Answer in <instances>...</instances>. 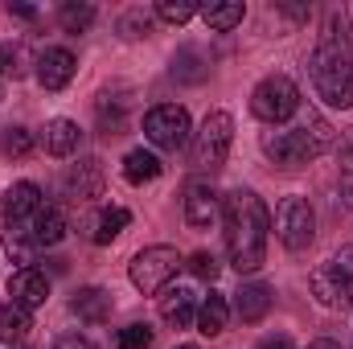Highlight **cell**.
Listing matches in <instances>:
<instances>
[{
  "instance_id": "cell-29",
  "label": "cell",
  "mask_w": 353,
  "mask_h": 349,
  "mask_svg": "<svg viewBox=\"0 0 353 349\" xmlns=\"http://www.w3.org/2000/svg\"><path fill=\"white\" fill-rule=\"evenodd\" d=\"M197 12H201V8H197L193 0H161V4H157V17L169 21V25H185V21L197 17Z\"/></svg>"
},
{
  "instance_id": "cell-31",
  "label": "cell",
  "mask_w": 353,
  "mask_h": 349,
  "mask_svg": "<svg viewBox=\"0 0 353 349\" xmlns=\"http://www.w3.org/2000/svg\"><path fill=\"white\" fill-rule=\"evenodd\" d=\"M115 346L119 349H148L152 346V329L148 325H128V329H119Z\"/></svg>"
},
{
  "instance_id": "cell-3",
  "label": "cell",
  "mask_w": 353,
  "mask_h": 349,
  "mask_svg": "<svg viewBox=\"0 0 353 349\" xmlns=\"http://www.w3.org/2000/svg\"><path fill=\"white\" fill-rule=\"evenodd\" d=\"M329 144H333V128L321 115H308V123H300V128L267 132L263 136V152L275 165H283V169H300V165L316 161Z\"/></svg>"
},
{
  "instance_id": "cell-10",
  "label": "cell",
  "mask_w": 353,
  "mask_h": 349,
  "mask_svg": "<svg viewBox=\"0 0 353 349\" xmlns=\"http://www.w3.org/2000/svg\"><path fill=\"white\" fill-rule=\"evenodd\" d=\"M181 210H185V222H189L193 230H205V226H214V218L222 214V197H218V189H214L210 181H189Z\"/></svg>"
},
{
  "instance_id": "cell-13",
  "label": "cell",
  "mask_w": 353,
  "mask_h": 349,
  "mask_svg": "<svg viewBox=\"0 0 353 349\" xmlns=\"http://www.w3.org/2000/svg\"><path fill=\"white\" fill-rule=\"evenodd\" d=\"M161 317H165V325H173V329H189V325L197 321V292L185 288V283H169V288L161 292Z\"/></svg>"
},
{
  "instance_id": "cell-32",
  "label": "cell",
  "mask_w": 353,
  "mask_h": 349,
  "mask_svg": "<svg viewBox=\"0 0 353 349\" xmlns=\"http://www.w3.org/2000/svg\"><path fill=\"white\" fill-rule=\"evenodd\" d=\"M189 271L197 275V279H218V271H222V263H218V255H210V251H197V255H189Z\"/></svg>"
},
{
  "instance_id": "cell-27",
  "label": "cell",
  "mask_w": 353,
  "mask_h": 349,
  "mask_svg": "<svg viewBox=\"0 0 353 349\" xmlns=\"http://www.w3.org/2000/svg\"><path fill=\"white\" fill-rule=\"evenodd\" d=\"M25 333H29V312H25V308H17L12 300H8V304H0V341H8V346H12V341H21Z\"/></svg>"
},
{
  "instance_id": "cell-18",
  "label": "cell",
  "mask_w": 353,
  "mask_h": 349,
  "mask_svg": "<svg viewBox=\"0 0 353 349\" xmlns=\"http://www.w3.org/2000/svg\"><path fill=\"white\" fill-rule=\"evenodd\" d=\"M41 144H46L50 157H70V152H79L83 132H79L74 119H50V123L41 128Z\"/></svg>"
},
{
  "instance_id": "cell-19",
  "label": "cell",
  "mask_w": 353,
  "mask_h": 349,
  "mask_svg": "<svg viewBox=\"0 0 353 349\" xmlns=\"http://www.w3.org/2000/svg\"><path fill=\"white\" fill-rule=\"evenodd\" d=\"M70 312L87 325H103L111 317V292L107 288H79L70 300Z\"/></svg>"
},
{
  "instance_id": "cell-26",
  "label": "cell",
  "mask_w": 353,
  "mask_h": 349,
  "mask_svg": "<svg viewBox=\"0 0 353 349\" xmlns=\"http://www.w3.org/2000/svg\"><path fill=\"white\" fill-rule=\"evenodd\" d=\"M58 21H62L66 33H83V29H90V21H94V4H87V0H62Z\"/></svg>"
},
{
  "instance_id": "cell-21",
  "label": "cell",
  "mask_w": 353,
  "mask_h": 349,
  "mask_svg": "<svg viewBox=\"0 0 353 349\" xmlns=\"http://www.w3.org/2000/svg\"><path fill=\"white\" fill-rule=\"evenodd\" d=\"M94 115H99V128L107 136H119L128 128V99L119 90H103L99 103H94Z\"/></svg>"
},
{
  "instance_id": "cell-34",
  "label": "cell",
  "mask_w": 353,
  "mask_h": 349,
  "mask_svg": "<svg viewBox=\"0 0 353 349\" xmlns=\"http://www.w3.org/2000/svg\"><path fill=\"white\" fill-rule=\"evenodd\" d=\"M54 349H99L90 337H79V333H66V337H58L54 341Z\"/></svg>"
},
{
  "instance_id": "cell-40",
  "label": "cell",
  "mask_w": 353,
  "mask_h": 349,
  "mask_svg": "<svg viewBox=\"0 0 353 349\" xmlns=\"http://www.w3.org/2000/svg\"><path fill=\"white\" fill-rule=\"evenodd\" d=\"M4 62H8V50H0V70H4Z\"/></svg>"
},
{
  "instance_id": "cell-6",
  "label": "cell",
  "mask_w": 353,
  "mask_h": 349,
  "mask_svg": "<svg viewBox=\"0 0 353 349\" xmlns=\"http://www.w3.org/2000/svg\"><path fill=\"white\" fill-rule=\"evenodd\" d=\"M312 296L325 308H350L353 304V247L312 271Z\"/></svg>"
},
{
  "instance_id": "cell-41",
  "label": "cell",
  "mask_w": 353,
  "mask_h": 349,
  "mask_svg": "<svg viewBox=\"0 0 353 349\" xmlns=\"http://www.w3.org/2000/svg\"><path fill=\"white\" fill-rule=\"evenodd\" d=\"M176 349H193V346H176Z\"/></svg>"
},
{
  "instance_id": "cell-38",
  "label": "cell",
  "mask_w": 353,
  "mask_h": 349,
  "mask_svg": "<svg viewBox=\"0 0 353 349\" xmlns=\"http://www.w3.org/2000/svg\"><path fill=\"white\" fill-rule=\"evenodd\" d=\"M341 197L353 206V177H341Z\"/></svg>"
},
{
  "instance_id": "cell-1",
  "label": "cell",
  "mask_w": 353,
  "mask_h": 349,
  "mask_svg": "<svg viewBox=\"0 0 353 349\" xmlns=\"http://www.w3.org/2000/svg\"><path fill=\"white\" fill-rule=\"evenodd\" d=\"M312 83L329 107H353V37L345 8L325 12V29L312 54Z\"/></svg>"
},
{
  "instance_id": "cell-7",
  "label": "cell",
  "mask_w": 353,
  "mask_h": 349,
  "mask_svg": "<svg viewBox=\"0 0 353 349\" xmlns=\"http://www.w3.org/2000/svg\"><path fill=\"white\" fill-rule=\"evenodd\" d=\"M275 235H279V243L288 251H296V255L308 251L312 239H316V214H312V206L304 197H283L275 206Z\"/></svg>"
},
{
  "instance_id": "cell-12",
  "label": "cell",
  "mask_w": 353,
  "mask_h": 349,
  "mask_svg": "<svg viewBox=\"0 0 353 349\" xmlns=\"http://www.w3.org/2000/svg\"><path fill=\"white\" fill-rule=\"evenodd\" d=\"M8 296H12V304L17 308H41L46 300H50V275L46 271H37V267H21V271H12V279H8Z\"/></svg>"
},
{
  "instance_id": "cell-8",
  "label": "cell",
  "mask_w": 353,
  "mask_h": 349,
  "mask_svg": "<svg viewBox=\"0 0 353 349\" xmlns=\"http://www.w3.org/2000/svg\"><path fill=\"white\" fill-rule=\"evenodd\" d=\"M144 136H148V144L161 148V152H181V148L189 144V136H193V128H189V111L176 107V103H161V107H152V111L144 115Z\"/></svg>"
},
{
  "instance_id": "cell-37",
  "label": "cell",
  "mask_w": 353,
  "mask_h": 349,
  "mask_svg": "<svg viewBox=\"0 0 353 349\" xmlns=\"http://www.w3.org/2000/svg\"><path fill=\"white\" fill-rule=\"evenodd\" d=\"M8 12H17V17H21V21H33V17H37V12H33V8H29V4H8Z\"/></svg>"
},
{
  "instance_id": "cell-15",
  "label": "cell",
  "mask_w": 353,
  "mask_h": 349,
  "mask_svg": "<svg viewBox=\"0 0 353 349\" xmlns=\"http://www.w3.org/2000/svg\"><path fill=\"white\" fill-rule=\"evenodd\" d=\"M74 70H79V62H74V54L62 50V46H54V50H46V54L37 58V83H41L46 90L70 87Z\"/></svg>"
},
{
  "instance_id": "cell-23",
  "label": "cell",
  "mask_w": 353,
  "mask_h": 349,
  "mask_svg": "<svg viewBox=\"0 0 353 349\" xmlns=\"http://www.w3.org/2000/svg\"><path fill=\"white\" fill-rule=\"evenodd\" d=\"M173 79L176 83H205L210 79V62L197 46H181L173 54Z\"/></svg>"
},
{
  "instance_id": "cell-28",
  "label": "cell",
  "mask_w": 353,
  "mask_h": 349,
  "mask_svg": "<svg viewBox=\"0 0 353 349\" xmlns=\"http://www.w3.org/2000/svg\"><path fill=\"white\" fill-rule=\"evenodd\" d=\"M0 152H4V157H29V152H33V132L21 128V123H8V128L0 132Z\"/></svg>"
},
{
  "instance_id": "cell-30",
  "label": "cell",
  "mask_w": 353,
  "mask_h": 349,
  "mask_svg": "<svg viewBox=\"0 0 353 349\" xmlns=\"http://www.w3.org/2000/svg\"><path fill=\"white\" fill-rule=\"evenodd\" d=\"M119 33H123V37H148V33H152V17H148L144 8H132V12L119 21Z\"/></svg>"
},
{
  "instance_id": "cell-20",
  "label": "cell",
  "mask_w": 353,
  "mask_h": 349,
  "mask_svg": "<svg viewBox=\"0 0 353 349\" xmlns=\"http://www.w3.org/2000/svg\"><path fill=\"white\" fill-rule=\"evenodd\" d=\"M66 193H70L74 201L99 197V193H103V169H99V161H79V165L66 173Z\"/></svg>"
},
{
  "instance_id": "cell-16",
  "label": "cell",
  "mask_w": 353,
  "mask_h": 349,
  "mask_svg": "<svg viewBox=\"0 0 353 349\" xmlns=\"http://www.w3.org/2000/svg\"><path fill=\"white\" fill-rule=\"evenodd\" d=\"M132 222V214L123 210V206H103V210H94L87 218V235L90 243H99V247H107V243H115L119 235H123V226Z\"/></svg>"
},
{
  "instance_id": "cell-39",
  "label": "cell",
  "mask_w": 353,
  "mask_h": 349,
  "mask_svg": "<svg viewBox=\"0 0 353 349\" xmlns=\"http://www.w3.org/2000/svg\"><path fill=\"white\" fill-rule=\"evenodd\" d=\"M308 349H341V346H337V341H325V337H321V341H312Z\"/></svg>"
},
{
  "instance_id": "cell-35",
  "label": "cell",
  "mask_w": 353,
  "mask_h": 349,
  "mask_svg": "<svg viewBox=\"0 0 353 349\" xmlns=\"http://www.w3.org/2000/svg\"><path fill=\"white\" fill-rule=\"evenodd\" d=\"M279 12H288L292 21H308L312 17V4H279Z\"/></svg>"
},
{
  "instance_id": "cell-17",
  "label": "cell",
  "mask_w": 353,
  "mask_h": 349,
  "mask_svg": "<svg viewBox=\"0 0 353 349\" xmlns=\"http://www.w3.org/2000/svg\"><path fill=\"white\" fill-rule=\"evenodd\" d=\"M267 312H271V288H267V283H243V288L234 292V317H239L243 325L263 321Z\"/></svg>"
},
{
  "instance_id": "cell-5",
  "label": "cell",
  "mask_w": 353,
  "mask_h": 349,
  "mask_svg": "<svg viewBox=\"0 0 353 349\" xmlns=\"http://www.w3.org/2000/svg\"><path fill=\"white\" fill-rule=\"evenodd\" d=\"M251 111L263 123H283L300 111V87L288 74H267L263 83L251 90Z\"/></svg>"
},
{
  "instance_id": "cell-14",
  "label": "cell",
  "mask_w": 353,
  "mask_h": 349,
  "mask_svg": "<svg viewBox=\"0 0 353 349\" xmlns=\"http://www.w3.org/2000/svg\"><path fill=\"white\" fill-rule=\"evenodd\" d=\"M21 235L33 243V251H37V247H54V243H62V235H66V218H62V210H58V206H50V201H46V206H41V210L21 226Z\"/></svg>"
},
{
  "instance_id": "cell-22",
  "label": "cell",
  "mask_w": 353,
  "mask_h": 349,
  "mask_svg": "<svg viewBox=\"0 0 353 349\" xmlns=\"http://www.w3.org/2000/svg\"><path fill=\"white\" fill-rule=\"evenodd\" d=\"M226 321H230V304H226V296H222V292H210V296L197 304V333L218 337V333H226Z\"/></svg>"
},
{
  "instance_id": "cell-11",
  "label": "cell",
  "mask_w": 353,
  "mask_h": 349,
  "mask_svg": "<svg viewBox=\"0 0 353 349\" xmlns=\"http://www.w3.org/2000/svg\"><path fill=\"white\" fill-rule=\"evenodd\" d=\"M41 206H46L41 189H37L33 181H17V185L4 193V226H8V230H21Z\"/></svg>"
},
{
  "instance_id": "cell-2",
  "label": "cell",
  "mask_w": 353,
  "mask_h": 349,
  "mask_svg": "<svg viewBox=\"0 0 353 349\" xmlns=\"http://www.w3.org/2000/svg\"><path fill=\"white\" fill-rule=\"evenodd\" d=\"M222 226H226V255L230 267L243 271H259L267 255V206L259 201L255 189H230L222 197Z\"/></svg>"
},
{
  "instance_id": "cell-36",
  "label": "cell",
  "mask_w": 353,
  "mask_h": 349,
  "mask_svg": "<svg viewBox=\"0 0 353 349\" xmlns=\"http://www.w3.org/2000/svg\"><path fill=\"white\" fill-rule=\"evenodd\" d=\"M259 349H296V346H292V337L275 333V337H263V341H259Z\"/></svg>"
},
{
  "instance_id": "cell-9",
  "label": "cell",
  "mask_w": 353,
  "mask_h": 349,
  "mask_svg": "<svg viewBox=\"0 0 353 349\" xmlns=\"http://www.w3.org/2000/svg\"><path fill=\"white\" fill-rule=\"evenodd\" d=\"M176 267H181L176 247H144V251L132 259L128 275H132V283H136L144 296H152V292H165V288H169V279L176 275Z\"/></svg>"
},
{
  "instance_id": "cell-33",
  "label": "cell",
  "mask_w": 353,
  "mask_h": 349,
  "mask_svg": "<svg viewBox=\"0 0 353 349\" xmlns=\"http://www.w3.org/2000/svg\"><path fill=\"white\" fill-rule=\"evenodd\" d=\"M337 165H341V177H353V128H345L337 140Z\"/></svg>"
},
{
  "instance_id": "cell-25",
  "label": "cell",
  "mask_w": 353,
  "mask_h": 349,
  "mask_svg": "<svg viewBox=\"0 0 353 349\" xmlns=\"http://www.w3.org/2000/svg\"><path fill=\"white\" fill-rule=\"evenodd\" d=\"M201 17H205V25H210V29L230 33L234 25H243L247 8H243V0H218V4H205V8H201Z\"/></svg>"
},
{
  "instance_id": "cell-24",
  "label": "cell",
  "mask_w": 353,
  "mask_h": 349,
  "mask_svg": "<svg viewBox=\"0 0 353 349\" xmlns=\"http://www.w3.org/2000/svg\"><path fill=\"white\" fill-rule=\"evenodd\" d=\"M123 177H128L132 185H148V181H157V177H161V161H157V152H148V148H132V152L123 157Z\"/></svg>"
},
{
  "instance_id": "cell-4",
  "label": "cell",
  "mask_w": 353,
  "mask_h": 349,
  "mask_svg": "<svg viewBox=\"0 0 353 349\" xmlns=\"http://www.w3.org/2000/svg\"><path fill=\"white\" fill-rule=\"evenodd\" d=\"M230 140H234V119L226 111H210L201 119V128L193 132V169H205V173L222 169Z\"/></svg>"
}]
</instances>
